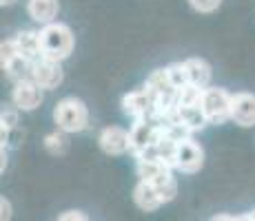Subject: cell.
I'll list each match as a JSON object with an SVG mask.
<instances>
[{
  "instance_id": "6da1fadb",
  "label": "cell",
  "mask_w": 255,
  "mask_h": 221,
  "mask_svg": "<svg viewBox=\"0 0 255 221\" xmlns=\"http://www.w3.org/2000/svg\"><path fill=\"white\" fill-rule=\"evenodd\" d=\"M40 44H42V58H49V60L62 62L73 53V47H76V36H73L71 27L65 22H49L42 24L40 29Z\"/></svg>"
},
{
  "instance_id": "7a4b0ae2",
  "label": "cell",
  "mask_w": 255,
  "mask_h": 221,
  "mask_svg": "<svg viewBox=\"0 0 255 221\" xmlns=\"http://www.w3.org/2000/svg\"><path fill=\"white\" fill-rule=\"evenodd\" d=\"M53 122L58 129L67 133H82L89 126V109L78 97H62L53 109Z\"/></svg>"
},
{
  "instance_id": "3957f363",
  "label": "cell",
  "mask_w": 255,
  "mask_h": 221,
  "mask_svg": "<svg viewBox=\"0 0 255 221\" xmlns=\"http://www.w3.org/2000/svg\"><path fill=\"white\" fill-rule=\"evenodd\" d=\"M122 111L133 120L158 117V95L146 84L142 88H135V91H129L127 95H122Z\"/></svg>"
},
{
  "instance_id": "277c9868",
  "label": "cell",
  "mask_w": 255,
  "mask_h": 221,
  "mask_svg": "<svg viewBox=\"0 0 255 221\" xmlns=\"http://www.w3.org/2000/svg\"><path fill=\"white\" fill-rule=\"evenodd\" d=\"M231 102L233 95L222 86H207L202 95V109L211 124H224L231 120Z\"/></svg>"
},
{
  "instance_id": "5b68a950",
  "label": "cell",
  "mask_w": 255,
  "mask_h": 221,
  "mask_svg": "<svg viewBox=\"0 0 255 221\" xmlns=\"http://www.w3.org/2000/svg\"><path fill=\"white\" fill-rule=\"evenodd\" d=\"M162 135V122L158 117H144V120H133L131 126V155L138 157L144 153L146 148L158 142V137Z\"/></svg>"
},
{
  "instance_id": "8992f818",
  "label": "cell",
  "mask_w": 255,
  "mask_h": 221,
  "mask_svg": "<svg viewBox=\"0 0 255 221\" xmlns=\"http://www.w3.org/2000/svg\"><path fill=\"white\" fill-rule=\"evenodd\" d=\"M42 91H45V88L38 86L31 77H27V80H18V82H13V88H11V102L20 111L31 113L42 104V100H45Z\"/></svg>"
},
{
  "instance_id": "52a82bcc",
  "label": "cell",
  "mask_w": 255,
  "mask_h": 221,
  "mask_svg": "<svg viewBox=\"0 0 255 221\" xmlns=\"http://www.w3.org/2000/svg\"><path fill=\"white\" fill-rule=\"evenodd\" d=\"M202 166H204L202 146L198 142H193V137L180 142L178 153H175V170H180L184 175H193V173H200Z\"/></svg>"
},
{
  "instance_id": "ba28073f",
  "label": "cell",
  "mask_w": 255,
  "mask_h": 221,
  "mask_svg": "<svg viewBox=\"0 0 255 221\" xmlns=\"http://www.w3.org/2000/svg\"><path fill=\"white\" fill-rule=\"evenodd\" d=\"M31 80L36 82L38 86L45 88V91H53V88H58L62 84V80H65V71H62L60 62L49 60V58H40V60L33 62Z\"/></svg>"
},
{
  "instance_id": "9c48e42d",
  "label": "cell",
  "mask_w": 255,
  "mask_h": 221,
  "mask_svg": "<svg viewBox=\"0 0 255 221\" xmlns=\"http://www.w3.org/2000/svg\"><path fill=\"white\" fill-rule=\"evenodd\" d=\"M98 144L107 155H127L131 153V131L122 126H107L98 135Z\"/></svg>"
},
{
  "instance_id": "30bf717a",
  "label": "cell",
  "mask_w": 255,
  "mask_h": 221,
  "mask_svg": "<svg viewBox=\"0 0 255 221\" xmlns=\"http://www.w3.org/2000/svg\"><path fill=\"white\" fill-rule=\"evenodd\" d=\"M231 122H235L242 129L255 126V95L247 91L233 93L231 102Z\"/></svg>"
},
{
  "instance_id": "8fae6325",
  "label": "cell",
  "mask_w": 255,
  "mask_h": 221,
  "mask_svg": "<svg viewBox=\"0 0 255 221\" xmlns=\"http://www.w3.org/2000/svg\"><path fill=\"white\" fill-rule=\"evenodd\" d=\"M135 173H138V179L158 184V181H162L164 177H169L171 173H173V168L162 159H153V157H135Z\"/></svg>"
},
{
  "instance_id": "7c38bea8",
  "label": "cell",
  "mask_w": 255,
  "mask_h": 221,
  "mask_svg": "<svg viewBox=\"0 0 255 221\" xmlns=\"http://www.w3.org/2000/svg\"><path fill=\"white\" fill-rule=\"evenodd\" d=\"M133 201L138 204L140 210H144V213H153V210H158L160 206H164V201L160 197L155 184L144 181V179H138V184L133 186Z\"/></svg>"
},
{
  "instance_id": "4fadbf2b",
  "label": "cell",
  "mask_w": 255,
  "mask_h": 221,
  "mask_svg": "<svg viewBox=\"0 0 255 221\" xmlns=\"http://www.w3.org/2000/svg\"><path fill=\"white\" fill-rule=\"evenodd\" d=\"M27 13L33 22L49 24L60 13V2L58 0H27Z\"/></svg>"
},
{
  "instance_id": "5bb4252c",
  "label": "cell",
  "mask_w": 255,
  "mask_h": 221,
  "mask_svg": "<svg viewBox=\"0 0 255 221\" xmlns=\"http://www.w3.org/2000/svg\"><path fill=\"white\" fill-rule=\"evenodd\" d=\"M16 44L18 51L22 58L36 62L42 58V44H40V31H33V29H24V31L16 33Z\"/></svg>"
},
{
  "instance_id": "9a60e30c",
  "label": "cell",
  "mask_w": 255,
  "mask_h": 221,
  "mask_svg": "<svg viewBox=\"0 0 255 221\" xmlns=\"http://www.w3.org/2000/svg\"><path fill=\"white\" fill-rule=\"evenodd\" d=\"M186 71H189V82L195 86L207 88L211 86V77H213V71H211V65L202 58H186L184 60Z\"/></svg>"
},
{
  "instance_id": "2e32d148",
  "label": "cell",
  "mask_w": 255,
  "mask_h": 221,
  "mask_svg": "<svg viewBox=\"0 0 255 221\" xmlns=\"http://www.w3.org/2000/svg\"><path fill=\"white\" fill-rule=\"evenodd\" d=\"M31 69H33L31 60L18 56L16 60H11L9 65H4L2 71H4V75H7L11 82H18V80H27V77H31Z\"/></svg>"
},
{
  "instance_id": "e0dca14e",
  "label": "cell",
  "mask_w": 255,
  "mask_h": 221,
  "mask_svg": "<svg viewBox=\"0 0 255 221\" xmlns=\"http://www.w3.org/2000/svg\"><path fill=\"white\" fill-rule=\"evenodd\" d=\"M69 135L71 133H67V131H62V129H58V131H53V133H47L45 135V148H47V153H51V155H65L67 150H69Z\"/></svg>"
},
{
  "instance_id": "ac0fdd59",
  "label": "cell",
  "mask_w": 255,
  "mask_h": 221,
  "mask_svg": "<svg viewBox=\"0 0 255 221\" xmlns=\"http://www.w3.org/2000/svg\"><path fill=\"white\" fill-rule=\"evenodd\" d=\"M166 71H169V77H171V82L175 84V88H182L189 84V71H186V65H184V60L182 62H171V65H166Z\"/></svg>"
},
{
  "instance_id": "d6986e66",
  "label": "cell",
  "mask_w": 255,
  "mask_h": 221,
  "mask_svg": "<svg viewBox=\"0 0 255 221\" xmlns=\"http://www.w3.org/2000/svg\"><path fill=\"white\" fill-rule=\"evenodd\" d=\"M155 188H158V193H160V197H162L164 204L173 201L175 195H178V181H175L173 173H171L169 177H164L162 181H158V184H155Z\"/></svg>"
},
{
  "instance_id": "ffe728a7",
  "label": "cell",
  "mask_w": 255,
  "mask_h": 221,
  "mask_svg": "<svg viewBox=\"0 0 255 221\" xmlns=\"http://www.w3.org/2000/svg\"><path fill=\"white\" fill-rule=\"evenodd\" d=\"M18 113H20V109H18L13 102L2 109V113H0V126H2V135H7V133L18 124Z\"/></svg>"
},
{
  "instance_id": "44dd1931",
  "label": "cell",
  "mask_w": 255,
  "mask_h": 221,
  "mask_svg": "<svg viewBox=\"0 0 255 221\" xmlns=\"http://www.w3.org/2000/svg\"><path fill=\"white\" fill-rule=\"evenodd\" d=\"M18 56H20V51H18L16 38H9V40H2V44H0V67L9 65V62L16 60Z\"/></svg>"
},
{
  "instance_id": "7402d4cb",
  "label": "cell",
  "mask_w": 255,
  "mask_h": 221,
  "mask_svg": "<svg viewBox=\"0 0 255 221\" xmlns=\"http://www.w3.org/2000/svg\"><path fill=\"white\" fill-rule=\"evenodd\" d=\"M189 4L198 13H213V11H218L220 9L222 0H189Z\"/></svg>"
},
{
  "instance_id": "603a6c76",
  "label": "cell",
  "mask_w": 255,
  "mask_h": 221,
  "mask_svg": "<svg viewBox=\"0 0 255 221\" xmlns=\"http://www.w3.org/2000/svg\"><path fill=\"white\" fill-rule=\"evenodd\" d=\"M58 219L60 221H87L89 217H87L82 210H67V213L58 215Z\"/></svg>"
},
{
  "instance_id": "cb8c5ba5",
  "label": "cell",
  "mask_w": 255,
  "mask_h": 221,
  "mask_svg": "<svg viewBox=\"0 0 255 221\" xmlns=\"http://www.w3.org/2000/svg\"><path fill=\"white\" fill-rule=\"evenodd\" d=\"M11 201H9L7 197H2L0 199V219L2 221H7V219H11Z\"/></svg>"
},
{
  "instance_id": "d4e9b609",
  "label": "cell",
  "mask_w": 255,
  "mask_h": 221,
  "mask_svg": "<svg viewBox=\"0 0 255 221\" xmlns=\"http://www.w3.org/2000/svg\"><path fill=\"white\" fill-rule=\"evenodd\" d=\"M238 219H247V221H255V208L253 210H249L247 215H242V217H238Z\"/></svg>"
},
{
  "instance_id": "484cf974",
  "label": "cell",
  "mask_w": 255,
  "mask_h": 221,
  "mask_svg": "<svg viewBox=\"0 0 255 221\" xmlns=\"http://www.w3.org/2000/svg\"><path fill=\"white\" fill-rule=\"evenodd\" d=\"M16 2V0H0V4H2V7H9V4H13Z\"/></svg>"
}]
</instances>
